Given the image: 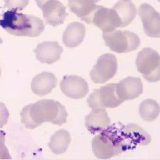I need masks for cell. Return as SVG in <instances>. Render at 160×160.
<instances>
[{
  "label": "cell",
  "mask_w": 160,
  "mask_h": 160,
  "mask_svg": "<svg viewBox=\"0 0 160 160\" xmlns=\"http://www.w3.org/2000/svg\"><path fill=\"white\" fill-rule=\"evenodd\" d=\"M20 115L25 127L34 129L47 122L61 126L66 122L68 112L58 101L44 99L25 106Z\"/></svg>",
  "instance_id": "obj_1"
},
{
  "label": "cell",
  "mask_w": 160,
  "mask_h": 160,
  "mask_svg": "<svg viewBox=\"0 0 160 160\" xmlns=\"http://www.w3.org/2000/svg\"><path fill=\"white\" fill-rule=\"evenodd\" d=\"M121 123L108 127L95 136L92 140V150L99 159H108L131 149Z\"/></svg>",
  "instance_id": "obj_2"
},
{
  "label": "cell",
  "mask_w": 160,
  "mask_h": 160,
  "mask_svg": "<svg viewBox=\"0 0 160 160\" xmlns=\"http://www.w3.org/2000/svg\"><path fill=\"white\" fill-rule=\"evenodd\" d=\"M0 26L8 32L14 36L37 37L44 30L42 20L31 15L18 13L9 10L5 12Z\"/></svg>",
  "instance_id": "obj_3"
},
{
  "label": "cell",
  "mask_w": 160,
  "mask_h": 160,
  "mask_svg": "<svg viewBox=\"0 0 160 160\" xmlns=\"http://www.w3.org/2000/svg\"><path fill=\"white\" fill-rule=\"evenodd\" d=\"M102 38L107 47L111 51L119 54L136 50L140 44L138 36L128 31L115 30L103 32Z\"/></svg>",
  "instance_id": "obj_4"
},
{
  "label": "cell",
  "mask_w": 160,
  "mask_h": 160,
  "mask_svg": "<svg viewBox=\"0 0 160 160\" xmlns=\"http://www.w3.org/2000/svg\"><path fill=\"white\" fill-rule=\"evenodd\" d=\"M159 53L150 48L142 50L136 60L137 70L149 82L159 81Z\"/></svg>",
  "instance_id": "obj_5"
},
{
  "label": "cell",
  "mask_w": 160,
  "mask_h": 160,
  "mask_svg": "<svg viewBox=\"0 0 160 160\" xmlns=\"http://www.w3.org/2000/svg\"><path fill=\"white\" fill-rule=\"evenodd\" d=\"M115 83H110L94 90L89 96L88 102L93 111L103 110L106 108H115L124 101L120 99L116 92Z\"/></svg>",
  "instance_id": "obj_6"
},
{
  "label": "cell",
  "mask_w": 160,
  "mask_h": 160,
  "mask_svg": "<svg viewBox=\"0 0 160 160\" xmlns=\"http://www.w3.org/2000/svg\"><path fill=\"white\" fill-rule=\"evenodd\" d=\"M118 68L116 56L112 54L101 56L90 72V78L95 83H105L115 76Z\"/></svg>",
  "instance_id": "obj_7"
},
{
  "label": "cell",
  "mask_w": 160,
  "mask_h": 160,
  "mask_svg": "<svg viewBox=\"0 0 160 160\" xmlns=\"http://www.w3.org/2000/svg\"><path fill=\"white\" fill-rule=\"evenodd\" d=\"M93 23L103 32L115 31L117 28H121V23L116 11L112 9L106 8L98 5L91 19Z\"/></svg>",
  "instance_id": "obj_8"
},
{
  "label": "cell",
  "mask_w": 160,
  "mask_h": 160,
  "mask_svg": "<svg viewBox=\"0 0 160 160\" xmlns=\"http://www.w3.org/2000/svg\"><path fill=\"white\" fill-rule=\"evenodd\" d=\"M60 89L68 98L79 99L89 93V85L85 80L78 76L66 75L60 82Z\"/></svg>",
  "instance_id": "obj_9"
},
{
  "label": "cell",
  "mask_w": 160,
  "mask_h": 160,
  "mask_svg": "<svg viewBox=\"0 0 160 160\" xmlns=\"http://www.w3.org/2000/svg\"><path fill=\"white\" fill-rule=\"evenodd\" d=\"M138 14L146 35L152 38H159V13L150 5L143 3L138 9Z\"/></svg>",
  "instance_id": "obj_10"
},
{
  "label": "cell",
  "mask_w": 160,
  "mask_h": 160,
  "mask_svg": "<svg viewBox=\"0 0 160 160\" xmlns=\"http://www.w3.org/2000/svg\"><path fill=\"white\" fill-rule=\"evenodd\" d=\"M41 9L43 12L46 23L53 27L64 23L68 15L66 8L58 0H48Z\"/></svg>",
  "instance_id": "obj_11"
},
{
  "label": "cell",
  "mask_w": 160,
  "mask_h": 160,
  "mask_svg": "<svg viewBox=\"0 0 160 160\" xmlns=\"http://www.w3.org/2000/svg\"><path fill=\"white\" fill-rule=\"evenodd\" d=\"M116 92L122 101L135 99L143 93V84L140 78L128 77L116 85Z\"/></svg>",
  "instance_id": "obj_12"
},
{
  "label": "cell",
  "mask_w": 160,
  "mask_h": 160,
  "mask_svg": "<svg viewBox=\"0 0 160 160\" xmlns=\"http://www.w3.org/2000/svg\"><path fill=\"white\" fill-rule=\"evenodd\" d=\"M63 51L58 42L45 41L38 44L34 52L37 59L42 64H52L60 59Z\"/></svg>",
  "instance_id": "obj_13"
},
{
  "label": "cell",
  "mask_w": 160,
  "mask_h": 160,
  "mask_svg": "<svg viewBox=\"0 0 160 160\" xmlns=\"http://www.w3.org/2000/svg\"><path fill=\"white\" fill-rule=\"evenodd\" d=\"M57 79L51 72H43L33 78L31 82L32 92L40 97L50 93L56 86Z\"/></svg>",
  "instance_id": "obj_14"
},
{
  "label": "cell",
  "mask_w": 160,
  "mask_h": 160,
  "mask_svg": "<svg viewBox=\"0 0 160 160\" xmlns=\"http://www.w3.org/2000/svg\"><path fill=\"white\" fill-rule=\"evenodd\" d=\"M95 0H69L68 6L70 11L78 18L91 24V19L98 5Z\"/></svg>",
  "instance_id": "obj_15"
},
{
  "label": "cell",
  "mask_w": 160,
  "mask_h": 160,
  "mask_svg": "<svg viewBox=\"0 0 160 160\" xmlns=\"http://www.w3.org/2000/svg\"><path fill=\"white\" fill-rule=\"evenodd\" d=\"M85 33L86 28L83 24L79 22H72L63 34V42L68 48H76L83 42Z\"/></svg>",
  "instance_id": "obj_16"
},
{
  "label": "cell",
  "mask_w": 160,
  "mask_h": 160,
  "mask_svg": "<svg viewBox=\"0 0 160 160\" xmlns=\"http://www.w3.org/2000/svg\"><path fill=\"white\" fill-rule=\"evenodd\" d=\"M110 123L111 119L105 109L92 111L85 117V127L93 134L101 132Z\"/></svg>",
  "instance_id": "obj_17"
},
{
  "label": "cell",
  "mask_w": 160,
  "mask_h": 160,
  "mask_svg": "<svg viewBox=\"0 0 160 160\" xmlns=\"http://www.w3.org/2000/svg\"><path fill=\"white\" fill-rule=\"evenodd\" d=\"M123 130L125 138L131 148L136 145L146 146L150 143V136L138 125L133 124L124 126Z\"/></svg>",
  "instance_id": "obj_18"
},
{
  "label": "cell",
  "mask_w": 160,
  "mask_h": 160,
  "mask_svg": "<svg viewBox=\"0 0 160 160\" xmlns=\"http://www.w3.org/2000/svg\"><path fill=\"white\" fill-rule=\"evenodd\" d=\"M112 9L116 11L121 23V28L129 25L134 19L137 13L136 5L130 1L121 0Z\"/></svg>",
  "instance_id": "obj_19"
},
{
  "label": "cell",
  "mask_w": 160,
  "mask_h": 160,
  "mask_svg": "<svg viewBox=\"0 0 160 160\" xmlns=\"http://www.w3.org/2000/svg\"><path fill=\"white\" fill-rule=\"evenodd\" d=\"M71 142L70 132L65 130H60L51 137L48 146L56 155L64 153L68 149Z\"/></svg>",
  "instance_id": "obj_20"
},
{
  "label": "cell",
  "mask_w": 160,
  "mask_h": 160,
  "mask_svg": "<svg viewBox=\"0 0 160 160\" xmlns=\"http://www.w3.org/2000/svg\"><path fill=\"white\" fill-rule=\"evenodd\" d=\"M159 104L153 99H146L142 102L139 108L141 118L147 122L156 120L159 115Z\"/></svg>",
  "instance_id": "obj_21"
},
{
  "label": "cell",
  "mask_w": 160,
  "mask_h": 160,
  "mask_svg": "<svg viewBox=\"0 0 160 160\" xmlns=\"http://www.w3.org/2000/svg\"><path fill=\"white\" fill-rule=\"evenodd\" d=\"M4 2L9 9L18 11L25 9L29 3V0H4Z\"/></svg>",
  "instance_id": "obj_22"
},
{
  "label": "cell",
  "mask_w": 160,
  "mask_h": 160,
  "mask_svg": "<svg viewBox=\"0 0 160 160\" xmlns=\"http://www.w3.org/2000/svg\"><path fill=\"white\" fill-rule=\"evenodd\" d=\"M5 133L0 130V159H11L9 152L5 146Z\"/></svg>",
  "instance_id": "obj_23"
},
{
  "label": "cell",
  "mask_w": 160,
  "mask_h": 160,
  "mask_svg": "<svg viewBox=\"0 0 160 160\" xmlns=\"http://www.w3.org/2000/svg\"><path fill=\"white\" fill-rule=\"evenodd\" d=\"M9 117V112L7 107L0 102V128L7 124Z\"/></svg>",
  "instance_id": "obj_24"
},
{
  "label": "cell",
  "mask_w": 160,
  "mask_h": 160,
  "mask_svg": "<svg viewBox=\"0 0 160 160\" xmlns=\"http://www.w3.org/2000/svg\"><path fill=\"white\" fill-rule=\"evenodd\" d=\"M48 1V0H35V2L40 9H41V8L43 6V5Z\"/></svg>",
  "instance_id": "obj_25"
},
{
  "label": "cell",
  "mask_w": 160,
  "mask_h": 160,
  "mask_svg": "<svg viewBox=\"0 0 160 160\" xmlns=\"http://www.w3.org/2000/svg\"><path fill=\"white\" fill-rule=\"evenodd\" d=\"M2 43H3V41H2V39L0 38V44H2ZM0 76H1V70H0Z\"/></svg>",
  "instance_id": "obj_26"
},
{
  "label": "cell",
  "mask_w": 160,
  "mask_h": 160,
  "mask_svg": "<svg viewBox=\"0 0 160 160\" xmlns=\"http://www.w3.org/2000/svg\"><path fill=\"white\" fill-rule=\"evenodd\" d=\"M95 1L97 3H98V2H99L100 1V0H95Z\"/></svg>",
  "instance_id": "obj_27"
},
{
  "label": "cell",
  "mask_w": 160,
  "mask_h": 160,
  "mask_svg": "<svg viewBox=\"0 0 160 160\" xmlns=\"http://www.w3.org/2000/svg\"><path fill=\"white\" fill-rule=\"evenodd\" d=\"M125 1H130V0H125Z\"/></svg>",
  "instance_id": "obj_28"
}]
</instances>
